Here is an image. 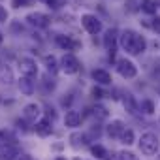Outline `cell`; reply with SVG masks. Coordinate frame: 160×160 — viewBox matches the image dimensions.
Here are the masks:
<instances>
[{
  "label": "cell",
  "mask_w": 160,
  "mask_h": 160,
  "mask_svg": "<svg viewBox=\"0 0 160 160\" xmlns=\"http://www.w3.org/2000/svg\"><path fill=\"white\" fill-rule=\"evenodd\" d=\"M119 43H121V47H122L126 53H130V55H141V53L147 49V40H145L141 34H138L136 30H132V28H126V30L121 32Z\"/></svg>",
  "instance_id": "6da1fadb"
},
{
  "label": "cell",
  "mask_w": 160,
  "mask_h": 160,
  "mask_svg": "<svg viewBox=\"0 0 160 160\" xmlns=\"http://www.w3.org/2000/svg\"><path fill=\"white\" fill-rule=\"evenodd\" d=\"M138 145H139V151H141L145 156H152V154H156L158 149H160V139H158V136H156L154 132H145V134H141Z\"/></svg>",
  "instance_id": "7a4b0ae2"
},
{
  "label": "cell",
  "mask_w": 160,
  "mask_h": 160,
  "mask_svg": "<svg viewBox=\"0 0 160 160\" xmlns=\"http://www.w3.org/2000/svg\"><path fill=\"white\" fill-rule=\"evenodd\" d=\"M81 25H83V28H85L89 34H92V36L100 34L102 28H104L102 21H100L94 13H83V15H81Z\"/></svg>",
  "instance_id": "3957f363"
},
{
  "label": "cell",
  "mask_w": 160,
  "mask_h": 160,
  "mask_svg": "<svg viewBox=\"0 0 160 160\" xmlns=\"http://www.w3.org/2000/svg\"><path fill=\"white\" fill-rule=\"evenodd\" d=\"M60 68L66 75H73L81 70V62L77 60V57L73 53H66L62 58H60Z\"/></svg>",
  "instance_id": "277c9868"
},
{
  "label": "cell",
  "mask_w": 160,
  "mask_h": 160,
  "mask_svg": "<svg viewBox=\"0 0 160 160\" xmlns=\"http://www.w3.org/2000/svg\"><path fill=\"white\" fill-rule=\"evenodd\" d=\"M17 64H19V72H21V75H25V77H32V79L38 75V64H36L34 58H30V57H21V58L17 60Z\"/></svg>",
  "instance_id": "5b68a950"
},
{
  "label": "cell",
  "mask_w": 160,
  "mask_h": 160,
  "mask_svg": "<svg viewBox=\"0 0 160 160\" xmlns=\"http://www.w3.org/2000/svg\"><path fill=\"white\" fill-rule=\"evenodd\" d=\"M25 21L34 28H47L49 23H51V17L47 13H42V12H32L25 17Z\"/></svg>",
  "instance_id": "8992f818"
},
{
  "label": "cell",
  "mask_w": 160,
  "mask_h": 160,
  "mask_svg": "<svg viewBox=\"0 0 160 160\" xmlns=\"http://www.w3.org/2000/svg\"><path fill=\"white\" fill-rule=\"evenodd\" d=\"M117 72H119L124 79H132V77L138 75V68H136V64H134L130 58H121V60L117 62Z\"/></svg>",
  "instance_id": "52a82bcc"
},
{
  "label": "cell",
  "mask_w": 160,
  "mask_h": 160,
  "mask_svg": "<svg viewBox=\"0 0 160 160\" xmlns=\"http://www.w3.org/2000/svg\"><path fill=\"white\" fill-rule=\"evenodd\" d=\"M23 119L28 121V122H34V124H36V122L42 119V106L36 104V102L27 104V106L23 108Z\"/></svg>",
  "instance_id": "ba28073f"
},
{
  "label": "cell",
  "mask_w": 160,
  "mask_h": 160,
  "mask_svg": "<svg viewBox=\"0 0 160 160\" xmlns=\"http://www.w3.org/2000/svg\"><path fill=\"white\" fill-rule=\"evenodd\" d=\"M55 43L64 49V51H77L79 47H81V43H79L77 40H73L72 36H66V34H57L55 36Z\"/></svg>",
  "instance_id": "9c48e42d"
},
{
  "label": "cell",
  "mask_w": 160,
  "mask_h": 160,
  "mask_svg": "<svg viewBox=\"0 0 160 160\" xmlns=\"http://www.w3.org/2000/svg\"><path fill=\"white\" fill-rule=\"evenodd\" d=\"M117 40H119V30H117V28H109V30H106V36H104V47L109 51V58H113V55H115Z\"/></svg>",
  "instance_id": "30bf717a"
},
{
  "label": "cell",
  "mask_w": 160,
  "mask_h": 160,
  "mask_svg": "<svg viewBox=\"0 0 160 160\" xmlns=\"http://www.w3.org/2000/svg\"><path fill=\"white\" fill-rule=\"evenodd\" d=\"M124 128H126V126H124V122H122L121 119H113V121L106 126V134H108V138H111V139H121Z\"/></svg>",
  "instance_id": "8fae6325"
},
{
  "label": "cell",
  "mask_w": 160,
  "mask_h": 160,
  "mask_svg": "<svg viewBox=\"0 0 160 160\" xmlns=\"http://www.w3.org/2000/svg\"><path fill=\"white\" fill-rule=\"evenodd\" d=\"M21 156L19 145H0V160H15Z\"/></svg>",
  "instance_id": "7c38bea8"
},
{
  "label": "cell",
  "mask_w": 160,
  "mask_h": 160,
  "mask_svg": "<svg viewBox=\"0 0 160 160\" xmlns=\"http://www.w3.org/2000/svg\"><path fill=\"white\" fill-rule=\"evenodd\" d=\"M34 130H36V134H38V136L47 138V136H51V134H53V121H51V119H47V117H42V119L34 124Z\"/></svg>",
  "instance_id": "4fadbf2b"
},
{
  "label": "cell",
  "mask_w": 160,
  "mask_h": 160,
  "mask_svg": "<svg viewBox=\"0 0 160 160\" xmlns=\"http://www.w3.org/2000/svg\"><path fill=\"white\" fill-rule=\"evenodd\" d=\"M91 75H92V79L96 81V85H102V87H108V85H111V73L108 72V70H102V68H96V70H92L91 72Z\"/></svg>",
  "instance_id": "5bb4252c"
},
{
  "label": "cell",
  "mask_w": 160,
  "mask_h": 160,
  "mask_svg": "<svg viewBox=\"0 0 160 160\" xmlns=\"http://www.w3.org/2000/svg\"><path fill=\"white\" fill-rule=\"evenodd\" d=\"M81 121H83V115L75 111V109H68L66 115H64V124L68 128H77V126H81Z\"/></svg>",
  "instance_id": "9a60e30c"
},
{
  "label": "cell",
  "mask_w": 160,
  "mask_h": 160,
  "mask_svg": "<svg viewBox=\"0 0 160 160\" xmlns=\"http://www.w3.org/2000/svg\"><path fill=\"white\" fill-rule=\"evenodd\" d=\"M122 106H124V109H126L130 115H136V113H138V109H139V104L136 102V98H134L130 92L122 94Z\"/></svg>",
  "instance_id": "2e32d148"
},
{
  "label": "cell",
  "mask_w": 160,
  "mask_h": 160,
  "mask_svg": "<svg viewBox=\"0 0 160 160\" xmlns=\"http://www.w3.org/2000/svg\"><path fill=\"white\" fill-rule=\"evenodd\" d=\"M70 143L77 149V147H87L89 143H91V138L87 136V134H81V132H73L72 136H70Z\"/></svg>",
  "instance_id": "e0dca14e"
},
{
  "label": "cell",
  "mask_w": 160,
  "mask_h": 160,
  "mask_svg": "<svg viewBox=\"0 0 160 160\" xmlns=\"http://www.w3.org/2000/svg\"><path fill=\"white\" fill-rule=\"evenodd\" d=\"M19 89H21L23 94L30 96V94L34 92V89H36V83L32 81V77H25V75H21V77H19Z\"/></svg>",
  "instance_id": "ac0fdd59"
},
{
  "label": "cell",
  "mask_w": 160,
  "mask_h": 160,
  "mask_svg": "<svg viewBox=\"0 0 160 160\" xmlns=\"http://www.w3.org/2000/svg\"><path fill=\"white\" fill-rule=\"evenodd\" d=\"M43 64H45L47 73L55 75V73L58 72V60H57V57H55V55H45V57H43Z\"/></svg>",
  "instance_id": "d6986e66"
},
{
  "label": "cell",
  "mask_w": 160,
  "mask_h": 160,
  "mask_svg": "<svg viewBox=\"0 0 160 160\" xmlns=\"http://www.w3.org/2000/svg\"><path fill=\"white\" fill-rule=\"evenodd\" d=\"M139 10L147 15H154L156 10H158V2L156 0H141L139 2Z\"/></svg>",
  "instance_id": "ffe728a7"
},
{
  "label": "cell",
  "mask_w": 160,
  "mask_h": 160,
  "mask_svg": "<svg viewBox=\"0 0 160 160\" xmlns=\"http://www.w3.org/2000/svg\"><path fill=\"white\" fill-rule=\"evenodd\" d=\"M0 141L4 145H19L17 143V136L12 130H0Z\"/></svg>",
  "instance_id": "44dd1931"
},
{
  "label": "cell",
  "mask_w": 160,
  "mask_h": 160,
  "mask_svg": "<svg viewBox=\"0 0 160 160\" xmlns=\"http://www.w3.org/2000/svg\"><path fill=\"white\" fill-rule=\"evenodd\" d=\"M91 152H92V156H96V158H102V160H106V156H108V149L104 147V145H100V143H96V145H91Z\"/></svg>",
  "instance_id": "7402d4cb"
},
{
  "label": "cell",
  "mask_w": 160,
  "mask_h": 160,
  "mask_svg": "<svg viewBox=\"0 0 160 160\" xmlns=\"http://www.w3.org/2000/svg\"><path fill=\"white\" fill-rule=\"evenodd\" d=\"M119 141L124 143V145H132V143L136 141V134H134V130H132V128H124V132H122V136H121Z\"/></svg>",
  "instance_id": "603a6c76"
},
{
  "label": "cell",
  "mask_w": 160,
  "mask_h": 160,
  "mask_svg": "<svg viewBox=\"0 0 160 160\" xmlns=\"http://www.w3.org/2000/svg\"><path fill=\"white\" fill-rule=\"evenodd\" d=\"M139 109H141V113H145V115H152L154 113V104H152V100H141L139 102Z\"/></svg>",
  "instance_id": "cb8c5ba5"
},
{
  "label": "cell",
  "mask_w": 160,
  "mask_h": 160,
  "mask_svg": "<svg viewBox=\"0 0 160 160\" xmlns=\"http://www.w3.org/2000/svg\"><path fill=\"white\" fill-rule=\"evenodd\" d=\"M12 72H10V68H6V66H2L0 68V81L2 83H12Z\"/></svg>",
  "instance_id": "d4e9b609"
},
{
  "label": "cell",
  "mask_w": 160,
  "mask_h": 160,
  "mask_svg": "<svg viewBox=\"0 0 160 160\" xmlns=\"http://www.w3.org/2000/svg\"><path fill=\"white\" fill-rule=\"evenodd\" d=\"M91 111H92V115H94L96 119H108V109L102 108V106H94Z\"/></svg>",
  "instance_id": "484cf974"
},
{
  "label": "cell",
  "mask_w": 160,
  "mask_h": 160,
  "mask_svg": "<svg viewBox=\"0 0 160 160\" xmlns=\"http://www.w3.org/2000/svg\"><path fill=\"white\" fill-rule=\"evenodd\" d=\"M102 132H104V128H102L100 124H96V126H92V128H91V132H89L87 136L91 138V141H96V139L102 136Z\"/></svg>",
  "instance_id": "4316f807"
},
{
  "label": "cell",
  "mask_w": 160,
  "mask_h": 160,
  "mask_svg": "<svg viewBox=\"0 0 160 160\" xmlns=\"http://www.w3.org/2000/svg\"><path fill=\"white\" fill-rule=\"evenodd\" d=\"M43 87H45V91H47V92L55 89V79L51 77V73H47V75L43 77Z\"/></svg>",
  "instance_id": "83f0119b"
},
{
  "label": "cell",
  "mask_w": 160,
  "mask_h": 160,
  "mask_svg": "<svg viewBox=\"0 0 160 160\" xmlns=\"http://www.w3.org/2000/svg\"><path fill=\"white\" fill-rule=\"evenodd\" d=\"M117 156H119V160H139L132 151H121Z\"/></svg>",
  "instance_id": "f1b7e54d"
},
{
  "label": "cell",
  "mask_w": 160,
  "mask_h": 160,
  "mask_svg": "<svg viewBox=\"0 0 160 160\" xmlns=\"http://www.w3.org/2000/svg\"><path fill=\"white\" fill-rule=\"evenodd\" d=\"M45 2L49 4V8H53V10H58V8H62V6H64V2H66V0H45Z\"/></svg>",
  "instance_id": "f546056e"
},
{
  "label": "cell",
  "mask_w": 160,
  "mask_h": 160,
  "mask_svg": "<svg viewBox=\"0 0 160 160\" xmlns=\"http://www.w3.org/2000/svg\"><path fill=\"white\" fill-rule=\"evenodd\" d=\"M15 126H17L21 132H28V124H27L25 119H17V121H15Z\"/></svg>",
  "instance_id": "4dcf8cb0"
},
{
  "label": "cell",
  "mask_w": 160,
  "mask_h": 160,
  "mask_svg": "<svg viewBox=\"0 0 160 160\" xmlns=\"http://www.w3.org/2000/svg\"><path fill=\"white\" fill-rule=\"evenodd\" d=\"M91 94H92V96H94L96 100H98V98H104V91H102V89H100L98 85H96V87H92V91H91Z\"/></svg>",
  "instance_id": "1f68e13d"
},
{
  "label": "cell",
  "mask_w": 160,
  "mask_h": 160,
  "mask_svg": "<svg viewBox=\"0 0 160 160\" xmlns=\"http://www.w3.org/2000/svg\"><path fill=\"white\" fill-rule=\"evenodd\" d=\"M28 2L30 0H12V6L13 8H25V6H28Z\"/></svg>",
  "instance_id": "d6a6232c"
},
{
  "label": "cell",
  "mask_w": 160,
  "mask_h": 160,
  "mask_svg": "<svg viewBox=\"0 0 160 160\" xmlns=\"http://www.w3.org/2000/svg\"><path fill=\"white\" fill-rule=\"evenodd\" d=\"M151 21H152V23H151V28L160 34V17H154V19H151Z\"/></svg>",
  "instance_id": "836d02e7"
},
{
  "label": "cell",
  "mask_w": 160,
  "mask_h": 160,
  "mask_svg": "<svg viewBox=\"0 0 160 160\" xmlns=\"http://www.w3.org/2000/svg\"><path fill=\"white\" fill-rule=\"evenodd\" d=\"M8 17H10V15H8V10H6L4 6H0V23H6Z\"/></svg>",
  "instance_id": "e575fe53"
},
{
  "label": "cell",
  "mask_w": 160,
  "mask_h": 160,
  "mask_svg": "<svg viewBox=\"0 0 160 160\" xmlns=\"http://www.w3.org/2000/svg\"><path fill=\"white\" fill-rule=\"evenodd\" d=\"M45 117H47V119H51V121H55V119H57V113H55V109L47 106V108H45Z\"/></svg>",
  "instance_id": "d590c367"
},
{
  "label": "cell",
  "mask_w": 160,
  "mask_h": 160,
  "mask_svg": "<svg viewBox=\"0 0 160 160\" xmlns=\"http://www.w3.org/2000/svg\"><path fill=\"white\" fill-rule=\"evenodd\" d=\"M17 160H38V158H34L32 154H21V156H19Z\"/></svg>",
  "instance_id": "8d00e7d4"
},
{
  "label": "cell",
  "mask_w": 160,
  "mask_h": 160,
  "mask_svg": "<svg viewBox=\"0 0 160 160\" xmlns=\"http://www.w3.org/2000/svg\"><path fill=\"white\" fill-rule=\"evenodd\" d=\"M2 42H4V34H2V32H0V43H2Z\"/></svg>",
  "instance_id": "74e56055"
},
{
  "label": "cell",
  "mask_w": 160,
  "mask_h": 160,
  "mask_svg": "<svg viewBox=\"0 0 160 160\" xmlns=\"http://www.w3.org/2000/svg\"><path fill=\"white\" fill-rule=\"evenodd\" d=\"M55 160H66V156H57Z\"/></svg>",
  "instance_id": "f35d334b"
},
{
  "label": "cell",
  "mask_w": 160,
  "mask_h": 160,
  "mask_svg": "<svg viewBox=\"0 0 160 160\" xmlns=\"http://www.w3.org/2000/svg\"><path fill=\"white\" fill-rule=\"evenodd\" d=\"M75 160H81V158H75Z\"/></svg>",
  "instance_id": "ab89813d"
},
{
  "label": "cell",
  "mask_w": 160,
  "mask_h": 160,
  "mask_svg": "<svg viewBox=\"0 0 160 160\" xmlns=\"http://www.w3.org/2000/svg\"><path fill=\"white\" fill-rule=\"evenodd\" d=\"M158 6H160V2H158Z\"/></svg>",
  "instance_id": "60d3db41"
}]
</instances>
